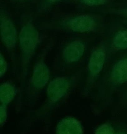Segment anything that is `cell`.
<instances>
[{"label": "cell", "instance_id": "obj_9", "mask_svg": "<svg viewBox=\"0 0 127 134\" xmlns=\"http://www.w3.org/2000/svg\"><path fill=\"white\" fill-rule=\"evenodd\" d=\"M50 2H56L58 1H60V0H49Z\"/></svg>", "mask_w": 127, "mask_h": 134}, {"label": "cell", "instance_id": "obj_7", "mask_svg": "<svg viewBox=\"0 0 127 134\" xmlns=\"http://www.w3.org/2000/svg\"><path fill=\"white\" fill-rule=\"evenodd\" d=\"M115 48L119 49L127 48V30H123L117 33L113 40Z\"/></svg>", "mask_w": 127, "mask_h": 134}, {"label": "cell", "instance_id": "obj_3", "mask_svg": "<svg viewBox=\"0 0 127 134\" xmlns=\"http://www.w3.org/2000/svg\"><path fill=\"white\" fill-rule=\"evenodd\" d=\"M84 45L80 41L72 42L67 46L63 51V58L68 63H73L79 60L84 52Z\"/></svg>", "mask_w": 127, "mask_h": 134}, {"label": "cell", "instance_id": "obj_8", "mask_svg": "<svg viewBox=\"0 0 127 134\" xmlns=\"http://www.w3.org/2000/svg\"><path fill=\"white\" fill-rule=\"evenodd\" d=\"M82 2L88 5H97L102 4L105 0H81Z\"/></svg>", "mask_w": 127, "mask_h": 134}, {"label": "cell", "instance_id": "obj_1", "mask_svg": "<svg viewBox=\"0 0 127 134\" xmlns=\"http://www.w3.org/2000/svg\"><path fill=\"white\" fill-rule=\"evenodd\" d=\"M1 29L3 42L7 47L13 48L16 42V30L12 22L2 13L1 15Z\"/></svg>", "mask_w": 127, "mask_h": 134}, {"label": "cell", "instance_id": "obj_5", "mask_svg": "<svg viewBox=\"0 0 127 134\" xmlns=\"http://www.w3.org/2000/svg\"><path fill=\"white\" fill-rule=\"evenodd\" d=\"M111 77L116 84L127 82V58L121 60L116 64L112 69Z\"/></svg>", "mask_w": 127, "mask_h": 134}, {"label": "cell", "instance_id": "obj_4", "mask_svg": "<svg viewBox=\"0 0 127 134\" xmlns=\"http://www.w3.org/2000/svg\"><path fill=\"white\" fill-rule=\"evenodd\" d=\"M105 53L101 49H97L93 52L90 57L88 63V70L92 76H96L102 69L105 62Z\"/></svg>", "mask_w": 127, "mask_h": 134}, {"label": "cell", "instance_id": "obj_2", "mask_svg": "<svg viewBox=\"0 0 127 134\" xmlns=\"http://www.w3.org/2000/svg\"><path fill=\"white\" fill-rule=\"evenodd\" d=\"M94 21L91 16L81 15L69 20L67 26L76 32H85L91 30L94 27Z\"/></svg>", "mask_w": 127, "mask_h": 134}, {"label": "cell", "instance_id": "obj_6", "mask_svg": "<svg viewBox=\"0 0 127 134\" xmlns=\"http://www.w3.org/2000/svg\"><path fill=\"white\" fill-rule=\"evenodd\" d=\"M41 64L37 65L33 76V83L37 88L43 87L48 80V70L43 64Z\"/></svg>", "mask_w": 127, "mask_h": 134}]
</instances>
